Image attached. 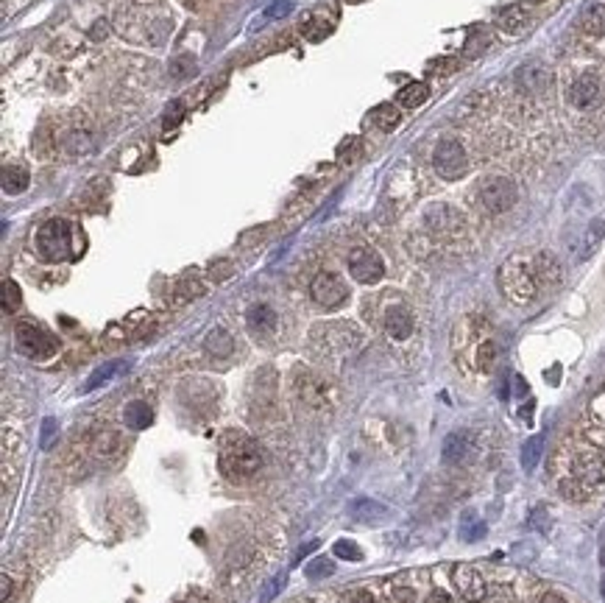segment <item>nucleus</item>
I'll return each mask as SVG.
<instances>
[{
    "instance_id": "1",
    "label": "nucleus",
    "mask_w": 605,
    "mask_h": 603,
    "mask_svg": "<svg viewBox=\"0 0 605 603\" xmlns=\"http://www.w3.org/2000/svg\"><path fill=\"white\" fill-rule=\"evenodd\" d=\"M452 349H455V360L461 369L469 371H491L494 360H497V341L491 327L477 319V316H466L452 335Z\"/></svg>"
},
{
    "instance_id": "2",
    "label": "nucleus",
    "mask_w": 605,
    "mask_h": 603,
    "mask_svg": "<svg viewBox=\"0 0 605 603\" xmlns=\"http://www.w3.org/2000/svg\"><path fill=\"white\" fill-rule=\"evenodd\" d=\"M497 282H499L502 296L508 302L519 305V307L530 305L538 296V291H541V282H538V274H536V263L527 255L508 257L499 266V271H497Z\"/></svg>"
},
{
    "instance_id": "3",
    "label": "nucleus",
    "mask_w": 605,
    "mask_h": 603,
    "mask_svg": "<svg viewBox=\"0 0 605 603\" xmlns=\"http://www.w3.org/2000/svg\"><path fill=\"white\" fill-rule=\"evenodd\" d=\"M37 252L48 263L76 260L84 252V235L65 218H51L37 232Z\"/></svg>"
},
{
    "instance_id": "4",
    "label": "nucleus",
    "mask_w": 605,
    "mask_h": 603,
    "mask_svg": "<svg viewBox=\"0 0 605 603\" xmlns=\"http://www.w3.org/2000/svg\"><path fill=\"white\" fill-rule=\"evenodd\" d=\"M218 464H221V472L226 478L243 481V478H251L263 467V450L251 439H232L224 444Z\"/></svg>"
},
{
    "instance_id": "5",
    "label": "nucleus",
    "mask_w": 605,
    "mask_h": 603,
    "mask_svg": "<svg viewBox=\"0 0 605 603\" xmlns=\"http://www.w3.org/2000/svg\"><path fill=\"white\" fill-rule=\"evenodd\" d=\"M15 344L26 357H34V360H48L59 349V344H56V338L51 332H45L37 324H28V321L15 327Z\"/></svg>"
},
{
    "instance_id": "6",
    "label": "nucleus",
    "mask_w": 605,
    "mask_h": 603,
    "mask_svg": "<svg viewBox=\"0 0 605 603\" xmlns=\"http://www.w3.org/2000/svg\"><path fill=\"white\" fill-rule=\"evenodd\" d=\"M477 195H480V204L491 216H499V213H508L516 204V184L508 176H488V179L480 182Z\"/></svg>"
},
{
    "instance_id": "7",
    "label": "nucleus",
    "mask_w": 605,
    "mask_h": 603,
    "mask_svg": "<svg viewBox=\"0 0 605 603\" xmlns=\"http://www.w3.org/2000/svg\"><path fill=\"white\" fill-rule=\"evenodd\" d=\"M433 168L441 179L447 182H455L461 176H466L469 170V156L463 151V145L458 140H441L433 151Z\"/></svg>"
},
{
    "instance_id": "8",
    "label": "nucleus",
    "mask_w": 605,
    "mask_h": 603,
    "mask_svg": "<svg viewBox=\"0 0 605 603\" xmlns=\"http://www.w3.org/2000/svg\"><path fill=\"white\" fill-rule=\"evenodd\" d=\"M346 266H349L351 280L360 282V285H374V282H379V280L385 277V263H382V257H379L374 249H365V246L351 249L349 257H346Z\"/></svg>"
},
{
    "instance_id": "9",
    "label": "nucleus",
    "mask_w": 605,
    "mask_h": 603,
    "mask_svg": "<svg viewBox=\"0 0 605 603\" xmlns=\"http://www.w3.org/2000/svg\"><path fill=\"white\" fill-rule=\"evenodd\" d=\"M424 227L436 235V238H458L466 230L463 216L449 207V204H430L424 210Z\"/></svg>"
},
{
    "instance_id": "10",
    "label": "nucleus",
    "mask_w": 605,
    "mask_h": 603,
    "mask_svg": "<svg viewBox=\"0 0 605 603\" xmlns=\"http://www.w3.org/2000/svg\"><path fill=\"white\" fill-rule=\"evenodd\" d=\"M310 296H313L315 305H321V307H326V310H335V307H340V305L349 299V288H346V282H343L338 274L321 271V274H315V280L310 282Z\"/></svg>"
},
{
    "instance_id": "11",
    "label": "nucleus",
    "mask_w": 605,
    "mask_h": 603,
    "mask_svg": "<svg viewBox=\"0 0 605 603\" xmlns=\"http://www.w3.org/2000/svg\"><path fill=\"white\" fill-rule=\"evenodd\" d=\"M452 581H455L461 597H466L469 603H477V600L486 597V581L472 564H458L452 570Z\"/></svg>"
},
{
    "instance_id": "12",
    "label": "nucleus",
    "mask_w": 605,
    "mask_h": 603,
    "mask_svg": "<svg viewBox=\"0 0 605 603\" xmlns=\"http://www.w3.org/2000/svg\"><path fill=\"white\" fill-rule=\"evenodd\" d=\"M549 81H552V73L544 65L530 62V65H522L516 70V87L522 93H544L549 87Z\"/></svg>"
},
{
    "instance_id": "13",
    "label": "nucleus",
    "mask_w": 605,
    "mask_h": 603,
    "mask_svg": "<svg viewBox=\"0 0 605 603\" xmlns=\"http://www.w3.org/2000/svg\"><path fill=\"white\" fill-rule=\"evenodd\" d=\"M385 332L393 341H408L413 335V316L405 305H393L385 313Z\"/></svg>"
},
{
    "instance_id": "14",
    "label": "nucleus",
    "mask_w": 605,
    "mask_h": 603,
    "mask_svg": "<svg viewBox=\"0 0 605 603\" xmlns=\"http://www.w3.org/2000/svg\"><path fill=\"white\" fill-rule=\"evenodd\" d=\"M599 93H602V87H599V79L597 76H591V73H586V76H580L574 84H572V104L577 106V109H591L597 101H599Z\"/></svg>"
},
{
    "instance_id": "15",
    "label": "nucleus",
    "mask_w": 605,
    "mask_h": 603,
    "mask_svg": "<svg viewBox=\"0 0 605 603\" xmlns=\"http://www.w3.org/2000/svg\"><path fill=\"white\" fill-rule=\"evenodd\" d=\"M246 327H249L254 335H271V332L276 330V313H274V307H268V305H254V307H249V313H246Z\"/></svg>"
},
{
    "instance_id": "16",
    "label": "nucleus",
    "mask_w": 605,
    "mask_h": 603,
    "mask_svg": "<svg viewBox=\"0 0 605 603\" xmlns=\"http://www.w3.org/2000/svg\"><path fill=\"white\" fill-rule=\"evenodd\" d=\"M533 263H536V274H538L541 288H555L561 282V266H558L555 255L538 252V255H533Z\"/></svg>"
},
{
    "instance_id": "17",
    "label": "nucleus",
    "mask_w": 605,
    "mask_h": 603,
    "mask_svg": "<svg viewBox=\"0 0 605 603\" xmlns=\"http://www.w3.org/2000/svg\"><path fill=\"white\" fill-rule=\"evenodd\" d=\"M580 29L588 37H605V3L594 0L580 12Z\"/></svg>"
},
{
    "instance_id": "18",
    "label": "nucleus",
    "mask_w": 605,
    "mask_h": 603,
    "mask_svg": "<svg viewBox=\"0 0 605 603\" xmlns=\"http://www.w3.org/2000/svg\"><path fill=\"white\" fill-rule=\"evenodd\" d=\"M469 450H472V439H469V433H449L447 439H444V450H441V458L447 461V464H461V461H466V456H469Z\"/></svg>"
},
{
    "instance_id": "19",
    "label": "nucleus",
    "mask_w": 605,
    "mask_h": 603,
    "mask_svg": "<svg viewBox=\"0 0 605 603\" xmlns=\"http://www.w3.org/2000/svg\"><path fill=\"white\" fill-rule=\"evenodd\" d=\"M588 422H591V439L605 444V385L597 391V396L591 399L588 405Z\"/></svg>"
},
{
    "instance_id": "20",
    "label": "nucleus",
    "mask_w": 605,
    "mask_h": 603,
    "mask_svg": "<svg viewBox=\"0 0 605 603\" xmlns=\"http://www.w3.org/2000/svg\"><path fill=\"white\" fill-rule=\"evenodd\" d=\"M335 23H338L335 15H326V12L321 9V12H315V15L304 23L301 31H304V37H307L310 42H321V40H326V37L335 31Z\"/></svg>"
},
{
    "instance_id": "21",
    "label": "nucleus",
    "mask_w": 605,
    "mask_h": 603,
    "mask_svg": "<svg viewBox=\"0 0 605 603\" xmlns=\"http://www.w3.org/2000/svg\"><path fill=\"white\" fill-rule=\"evenodd\" d=\"M123 419H126V428H131V431H145V428H151V422H154V411H151L148 402L134 399V402H129V405H126Z\"/></svg>"
},
{
    "instance_id": "22",
    "label": "nucleus",
    "mask_w": 605,
    "mask_h": 603,
    "mask_svg": "<svg viewBox=\"0 0 605 603\" xmlns=\"http://www.w3.org/2000/svg\"><path fill=\"white\" fill-rule=\"evenodd\" d=\"M527 23H530V17H527V9H524V6H508V9H502V12L497 15V26H499L505 34H519Z\"/></svg>"
},
{
    "instance_id": "23",
    "label": "nucleus",
    "mask_w": 605,
    "mask_h": 603,
    "mask_svg": "<svg viewBox=\"0 0 605 603\" xmlns=\"http://www.w3.org/2000/svg\"><path fill=\"white\" fill-rule=\"evenodd\" d=\"M204 349H207L213 357H229V355L235 352V338H232L226 330L215 327V330L204 338Z\"/></svg>"
},
{
    "instance_id": "24",
    "label": "nucleus",
    "mask_w": 605,
    "mask_h": 603,
    "mask_svg": "<svg viewBox=\"0 0 605 603\" xmlns=\"http://www.w3.org/2000/svg\"><path fill=\"white\" fill-rule=\"evenodd\" d=\"M31 182V173L23 168V165H6L3 168V193L6 195H17L28 187Z\"/></svg>"
},
{
    "instance_id": "25",
    "label": "nucleus",
    "mask_w": 605,
    "mask_h": 603,
    "mask_svg": "<svg viewBox=\"0 0 605 603\" xmlns=\"http://www.w3.org/2000/svg\"><path fill=\"white\" fill-rule=\"evenodd\" d=\"M602 238H605V221H602V218H597V221H591V224H588V230H586V235H583V243H580L577 260H588V257H591V255L599 249Z\"/></svg>"
},
{
    "instance_id": "26",
    "label": "nucleus",
    "mask_w": 605,
    "mask_h": 603,
    "mask_svg": "<svg viewBox=\"0 0 605 603\" xmlns=\"http://www.w3.org/2000/svg\"><path fill=\"white\" fill-rule=\"evenodd\" d=\"M427 98H430V87H427L424 81H413V84H408V87L399 90L396 104L405 106V109H416V106H422Z\"/></svg>"
},
{
    "instance_id": "27",
    "label": "nucleus",
    "mask_w": 605,
    "mask_h": 603,
    "mask_svg": "<svg viewBox=\"0 0 605 603\" xmlns=\"http://www.w3.org/2000/svg\"><path fill=\"white\" fill-rule=\"evenodd\" d=\"M368 120H371V126L379 129V131H393V129L399 126L401 115H399V109H396L393 104H379V106L368 115Z\"/></svg>"
},
{
    "instance_id": "28",
    "label": "nucleus",
    "mask_w": 605,
    "mask_h": 603,
    "mask_svg": "<svg viewBox=\"0 0 605 603\" xmlns=\"http://www.w3.org/2000/svg\"><path fill=\"white\" fill-rule=\"evenodd\" d=\"M349 511H351L354 520H376V517H385V514H388V508H385L382 503L371 500V497H357V500H351V503H349Z\"/></svg>"
},
{
    "instance_id": "29",
    "label": "nucleus",
    "mask_w": 605,
    "mask_h": 603,
    "mask_svg": "<svg viewBox=\"0 0 605 603\" xmlns=\"http://www.w3.org/2000/svg\"><path fill=\"white\" fill-rule=\"evenodd\" d=\"M299 391L307 402H313V405H324V396H326V385L321 380H315L310 371L304 374V380H299Z\"/></svg>"
},
{
    "instance_id": "30",
    "label": "nucleus",
    "mask_w": 605,
    "mask_h": 603,
    "mask_svg": "<svg viewBox=\"0 0 605 603\" xmlns=\"http://www.w3.org/2000/svg\"><path fill=\"white\" fill-rule=\"evenodd\" d=\"M173 294H176L173 299H176L179 305H184V302H190V299L204 296V285H201L195 277H184V280H179V282H176Z\"/></svg>"
},
{
    "instance_id": "31",
    "label": "nucleus",
    "mask_w": 605,
    "mask_h": 603,
    "mask_svg": "<svg viewBox=\"0 0 605 603\" xmlns=\"http://www.w3.org/2000/svg\"><path fill=\"white\" fill-rule=\"evenodd\" d=\"M92 450H95V456H103V458L117 456V453H120V436L112 433V431H103L101 436H95Z\"/></svg>"
},
{
    "instance_id": "32",
    "label": "nucleus",
    "mask_w": 605,
    "mask_h": 603,
    "mask_svg": "<svg viewBox=\"0 0 605 603\" xmlns=\"http://www.w3.org/2000/svg\"><path fill=\"white\" fill-rule=\"evenodd\" d=\"M360 151H363V140H360L357 134H351V137H346V140L338 145L335 159H338L340 165H351V162L360 156Z\"/></svg>"
},
{
    "instance_id": "33",
    "label": "nucleus",
    "mask_w": 605,
    "mask_h": 603,
    "mask_svg": "<svg viewBox=\"0 0 605 603\" xmlns=\"http://www.w3.org/2000/svg\"><path fill=\"white\" fill-rule=\"evenodd\" d=\"M541 450H544V436H533L524 442L522 447V467L524 469H536L538 458H541Z\"/></svg>"
},
{
    "instance_id": "34",
    "label": "nucleus",
    "mask_w": 605,
    "mask_h": 603,
    "mask_svg": "<svg viewBox=\"0 0 605 603\" xmlns=\"http://www.w3.org/2000/svg\"><path fill=\"white\" fill-rule=\"evenodd\" d=\"M332 572H335V564H332L326 556H318V558H313V561L304 567V575H307L310 581L326 578V575H332Z\"/></svg>"
},
{
    "instance_id": "35",
    "label": "nucleus",
    "mask_w": 605,
    "mask_h": 603,
    "mask_svg": "<svg viewBox=\"0 0 605 603\" xmlns=\"http://www.w3.org/2000/svg\"><path fill=\"white\" fill-rule=\"evenodd\" d=\"M20 302H23L20 285H17L15 280H6V282H3V310H6V313H15V310H20Z\"/></svg>"
},
{
    "instance_id": "36",
    "label": "nucleus",
    "mask_w": 605,
    "mask_h": 603,
    "mask_svg": "<svg viewBox=\"0 0 605 603\" xmlns=\"http://www.w3.org/2000/svg\"><path fill=\"white\" fill-rule=\"evenodd\" d=\"M120 369V363H106V366H101V369H95L92 374H90V380H87V385H84V391H92V388H98V385H103V383H109L112 377H115V371Z\"/></svg>"
},
{
    "instance_id": "37",
    "label": "nucleus",
    "mask_w": 605,
    "mask_h": 603,
    "mask_svg": "<svg viewBox=\"0 0 605 603\" xmlns=\"http://www.w3.org/2000/svg\"><path fill=\"white\" fill-rule=\"evenodd\" d=\"M332 553L338 558H346V561H363V550L354 545V542H346V539H338L332 545Z\"/></svg>"
},
{
    "instance_id": "38",
    "label": "nucleus",
    "mask_w": 605,
    "mask_h": 603,
    "mask_svg": "<svg viewBox=\"0 0 605 603\" xmlns=\"http://www.w3.org/2000/svg\"><path fill=\"white\" fill-rule=\"evenodd\" d=\"M65 148H67L70 154H87V151L92 148V143H90L87 131H70L67 140H65Z\"/></svg>"
},
{
    "instance_id": "39",
    "label": "nucleus",
    "mask_w": 605,
    "mask_h": 603,
    "mask_svg": "<svg viewBox=\"0 0 605 603\" xmlns=\"http://www.w3.org/2000/svg\"><path fill=\"white\" fill-rule=\"evenodd\" d=\"M181 118H184V104H181V101H173V104H167V109H165L162 126H165V129H176V126L181 123Z\"/></svg>"
},
{
    "instance_id": "40",
    "label": "nucleus",
    "mask_w": 605,
    "mask_h": 603,
    "mask_svg": "<svg viewBox=\"0 0 605 603\" xmlns=\"http://www.w3.org/2000/svg\"><path fill=\"white\" fill-rule=\"evenodd\" d=\"M285 586V572H279V575H274L268 584H265V589H263V595H260V603H271L276 595H279V589Z\"/></svg>"
},
{
    "instance_id": "41",
    "label": "nucleus",
    "mask_w": 605,
    "mask_h": 603,
    "mask_svg": "<svg viewBox=\"0 0 605 603\" xmlns=\"http://www.w3.org/2000/svg\"><path fill=\"white\" fill-rule=\"evenodd\" d=\"M170 73H173L176 79H187V76H192V73H195V59H190V56H179V59L173 62Z\"/></svg>"
},
{
    "instance_id": "42",
    "label": "nucleus",
    "mask_w": 605,
    "mask_h": 603,
    "mask_svg": "<svg viewBox=\"0 0 605 603\" xmlns=\"http://www.w3.org/2000/svg\"><path fill=\"white\" fill-rule=\"evenodd\" d=\"M232 271H235V266H232L229 260H215V263L210 266V277H213L215 282H221V280H229V277H232Z\"/></svg>"
},
{
    "instance_id": "43",
    "label": "nucleus",
    "mask_w": 605,
    "mask_h": 603,
    "mask_svg": "<svg viewBox=\"0 0 605 603\" xmlns=\"http://www.w3.org/2000/svg\"><path fill=\"white\" fill-rule=\"evenodd\" d=\"M59 433V428H56V419L53 417H48L45 422H42V439H40V447L42 450H48L51 444H53V436Z\"/></svg>"
},
{
    "instance_id": "44",
    "label": "nucleus",
    "mask_w": 605,
    "mask_h": 603,
    "mask_svg": "<svg viewBox=\"0 0 605 603\" xmlns=\"http://www.w3.org/2000/svg\"><path fill=\"white\" fill-rule=\"evenodd\" d=\"M315 547H318V539H313V542H307V545H301V547H299V553H296V561H301V558H304L307 553H313Z\"/></svg>"
},
{
    "instance_id": "45",
    "label": "nucleus",
    "mask_w": 605,
    "mask_h": 603,
    "mask_svg": "<svg viewBox=\"0 0 605 603\" xmlns=\"http://www.w3.org/2000/svg\"><path fill=\"white\" fill-rule=\"evenodd\" d=\"M427 603H452V597H449L447 592H441V589H438V592H433V595L427 597Z\"/></svg>"
},
{
    "instance_id": "46",
    "label": "nucleus",
    "mask_w": 605,
    "mask_h": 603,
    "mask_svg": "<svg viewBox=\"0 0 605 603\" xmlns=\"http://www.w3.org/2000/svg\"><path fill=\"white\" fill-rule=\"evenodd\" d=\"M0 584H3V592H0V597H3V600H9V595H12V578H9V575H3V578H0Z\"/></svg>"
},
{
    "instance_id": "47",
    "label": "nucleus",
    "mask_w": 605,
    "mask_h": 603,
    "mask_svg": "<svg viewBox=\"0 0 605 603\" xmlns=\"http://www.w3.org/2000/svg\"><path fill=\"white\" fill-rule=\"evenodd\" d=\"M106 34H109V26H106V23H98V26L92 29V37H95V40H101V37H106Z\"/></svg>"
},
{
    "instance_id": "48",
    "label": "nucleus",
    "mask_w": 605,
    "mask_h": 603,
    "mask_svg": "<svg viewBox=\"0 0 605 603\" xmlns=\"http://www.w3.org/2000/svg\"><path fill=\"white\" fill-rule=\"evenodd\" d=\"M538 603H566V600H563L561 595H555V592H547V595H544Z\"/></svg>"
},
{
    "instance_id": "49",
    "label": "nucleus",
    "mask_w": 605,
    "mask_h": 603,
    "mask_svg": "<svg viewBox=\"0 0 605 603\" xmlns=\"http://www.w3.org/2000/svg\"><path fill=\"white\" fill-rule=\"evenodd\" d=\"M354 603H374V597H371V595H365V592H360Z\"/></svg>"
},
{
    "instance_id": "50",
    "label": "nucleus",
    "mask_w": 605,
    "mask_h": 603,
    "mask_svg": "<svg viewBox=\"0 0 605 603\" xmlns=\"http://www.w3.org/2000/svg\"><path fill=\"white\" fill-rule=\"evenodd\" d=\"M599 564L605 567V539H602V547H599Z\"/></svg>"
},
{
    "instance_id": "51",
    "label": "nucleus",
    "mask_w": 605,
    "mask_h": 603,
    "mask_svg": "<svg viewBox=\"0 0 605 603\" xmlns=\"http://www.w3.org/2000/svg\"><path fill=\"white\" fill-rule=\"evenodd\" d=\"M599 589H602V600H605V578H602V586H599Z\"/></svg>"
},
{
    "instance_id": "52",
    "label": "nucleus",
    "mask_w": 605,
    "mask_h": 603,
    "mask_svg": "<svg viewBox=\"0 0 605 603\" xmlns=\"http://www.w3.org/2000/svg\"><path fill=\"white\" fill-rule=\"evenodd\" d=\"M349 3H363V0H349Z\"/></svg>"
}]
</instances>
